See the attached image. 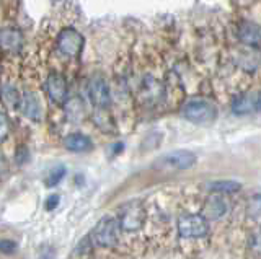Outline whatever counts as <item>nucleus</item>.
Returning a JSON list of instances; mask_svg holds the SVG:
<instances>
[{"label":"nucleus","mask_w":261,"mask_h":259,"mask_svg":"<svg viewBox=\"0 0 261 259\" xmlns=\"http://www.w3.org/2000/svg\"><path fill=\"white\" fill-rule=\"evenodd\" d=\"M251 251L256 256H261V232H258L255 237L251 238Z\"/></svg>","instance_id":"obj_20"},{"label":"nucleus","mask_w":261,"mask_h":259,"mask_svg":"<svg viewBox=\"0 0 261 259\" xmlns=\"http://www.w3.org/2000/svg\"><path fill=\"white\" fill-rule=\"evenodd\" d=\"M57 46H59V51L64 55L75 57V55H79L82 46H84V38H82L79 31L67 28L59 35V38H57Z\"/></svg>","instance_id":"obj_5"},{"label":"nucleus","mask_w":261,"mask_h":259,"mask_svg":"<svg viewBox=\"0 0 261 259\" xmlns=\"http://www.w3.org/2000/svg\"><path fill=\"white\" fill-rule=\"evenodd\" d=\"M227 212V200L224 199L222 194L214 192L212 196L207 197L206 204L202 207V217L206 220H217V218L224 217V214Z\"/></svg>","instance_id":"obj_10"},{"label":"nucleus","mask_w":261,"mask_h":259,"mask_svg":"<svg viewBox=\"0 0 261 259\" xmlns=\"http://www.w3.org/2000/svg\"><path fill=\"white\" fill-rule=\"evenodd\" d=\"M118 232H119V222L113 217L101 218L93 226L92 232V241L96 246L101 248H114L118 243Z\"/></svg>","instance_id":"obj_2"},{"label":"nucleus","mask_w":261,"mask_h":259,"mask_svg":"<svg viewBox=\"0 0 261 259\" xmlns=\"http://www.w3.org/2000/svg\"><path fill=\"white\" fill-rule=\"evenodd\" d=\"M65 176V166L59 165V166H56L51 173H49L47 176V180H46V186L47 188H54V186H57L61 181H62V178Z\"/></svg>","instance_id":"obj_17"},{"label":"nucleus","mask_w":261,"mask_h":259,"mask_svg":"<svg viewBox=\"0 0 261 259\" xmlns=\"http://www.w3.org/2000/svg\"><path fill=\"white\" fill-rule=\"evenodd\" d=\"M64 145L65 149L70 150V152H87L93 147L92 140L88 139L87 135L80 134V132H75V134H70L64 139Z\"/></svg>","instance_id":"obj_13"},{"label":"nucleus","mask_w":261,"mask_h":259,"mask_svg":"<svg viewBox=\"0 0 261 259\" xmlns=\"http://www.w3.org/2000/svg\"><path fill=\"white\" fill-rule=\"evenodd\" d=\"M232 111L239 116L253 114V112L261 111V93L251 92L240 95L239 98H235L232 103Z\"/></svg>","instance_id":"obj_7"},{"label":"nucleus","mask_w":261,"mask_h":259,"mask_svg":"<svg viewBox=\"0 0 261 259\" xmlns=\"http://www.w3.org/2000/svg\"><path fill=\"white\" fill-rule=\"evenodd\" d=\"M196 161H198V157L190 150H175V152H170L160 158V163L163 166L175 168V169L193 168L196 165Z\"/></svg>","instance_id":"obj_6"},{"label":"nucleus","mask_w":261,"mask_h":259,"mask_svg":"<svg viewBox=\"0 0 261 259\" xmlns=\"http://www.w3.org/2000/svg\"><path fill=\"white\" fill-rule=\"evenodd\" d=\"M16 251V243L12 240H2L0 241V253L4 254H10Z\"/></svg>","instance_id":"obj_19"},{"label":"nucleus","mask_w":261,"mask_h":259,"mask_svg":"<svg viewBox=\"0 0 261 259\" xmlns=\"http://www.w3.org/2000/svg\"><path fill=\"white\" fill-rule=\"evenodd\" d=\"M209 188L217 194H222V192H235L237 189H240V184L237 181H216L211 183Z\"/></svg>","instance_id":"obj_16"},{"label":"nucleus","mask_w":261,"mask_h":259,"mask_svg":"<svg viewBox=\"0 0 261 259\" xmlns=\"http://www.w3.org/2000/svg\"><path fill=\"white\" fill-rule=\"evenodd\" d=\"M8 132H10V123H8V118L4 114V112H0V143H2L8 137Z\"/></svg>","instance_id":"obj_18"},{"label":"nucleus","mask_w":261,"mask_h":259,"mask_svg":"<svg viewBox=\"0 0 261 259\" xmlns=\"http://www.w3.org/2000/svg\"><path fill=\"white\" fill-rule=\"evenodd\" d=\"M209 232L207 220L202 215H183L178 218V233L181 238H202Z\"/></svg>","instance_id":"obj_3"},{"label":"nucleus","mask_w":261,"mask_h":259,"mask_svg":"<svg viewBox=\"0 0 261 259\" xmlns=\"http://www.w3.org/2000/svg\"><path fill=\"white\" fill-rule=\"evenodd\" d=\"M21 104V112L31 121H39L41 119V104L38 98L33 93H27L21 96L20 100Z\"/></svg>","instance_id":"obj_12"},{"label":"nucleus","mask_w":261,"mask_h":259,"mask_svg":"<svg viewBox=\"0 0 261 259\" xmlns=\"http://www.w3.org/2000/svg\"><path fill=\"white\" fill-rule=\"evenodd\" d=\"M183 116L194 124H211L217 118V108L206 100H190L183 106Z\"/></svg>","instance_id":"obj_1"},{"label":"nucleus","mask_w":261,"mask_h":259,"mask_svg":"<svg viewBox=\"0 0 261 259\" xmlns=\"http://www.w3.org/2000/svg\"><path fill=\"white\" fill-rule=\"evenodd\" d=\"M21 44V35L16 30L5 28L0 31V46L7 51H13Z\"/></svg>","instance_id":"obj_14"},{"label":"nucleus","mask_w":261,"mask_h":259,"mask_svg":"<svg viewBox=\"0 0 261 259\" xmlns=\"http://www.w3.org/2000/svg\"><path fill=\"white\" fill-rule=\"evenodd\" d=\"M248 215L253 220H261V191L255 192L248 200Z\"/></svg>","instance_id":"obj_15"},{"label":"nucleus","mask_w":261,"mask_h":259,"mask_svg":"<svg viewBox=\"0 0 261 259\" xmlns=\"http://www.w3.org/2000/svg\"><path fill=\"white\" fill-rule=\"evenodd\" d=\"M46 93L54 103L62 104L65 98H67V83H65V78L59 74L49 75L46 82Z\"/></svg>","instance_id":"obj_9"},{"label":"nucleus","mask_w":261,"mask_h":259,"mask_svg":"<svg viewBox=\"0 0 261 259\" xmlns=\"http://www.w3.org/2000/svg\"><path fill=\"white\" fill-rule=\"evenodd\" d=\"M57 204H59V196H57V194H53V196H49L46 200V209L54 210L57 207Z\"/></svg>","instance_id":"obj_21"},{"label":"nucleus","mask_w":261,"mask_h":259,"mask_svg":"<svg viewBox=\"0 0 261 259\" xmlns=\"http://www.w3.org/2000/svg\"><path fill=\"white\" fill-rule=\"evenodd\" d=\"M90 100L95 104L96 108L100 109H105L110 106L111 103V95H110V88H108V83L105 82L103 78H93L92 82H90Z\"/></svg>","instance_id":"obj_8"},{"label":"nucleus","mask_w":261,"mask_h":259,"mask_svg":"<svg viewBox=\"0 0 261 259\" xmlns=\"http://www.w3.org/2000/svg\"><path fill=\"white\" fill-rule=\"evenodd\" d=\"M145 210L141 204L133 202L127 204L119 215V228L124 232H137L141 230L145 223Z\"/></svg>","instance_id":"obj_4"},{"label":"nucleus","mask_w":261,"mask_h":259,"mask_svg":"<svg viewBox=\"0 0 261 259\" xmlns=\"http://www.w3.org/2000/svg\"><path fill=\"white\" fill-rule=\"evenodd\" d=\"M239 38H240V41L245 44L258 46V44H261V26L255 25V23L245 21L240 26Z\"/></svg>","instance_id":"obj_11"}]
</instances>
